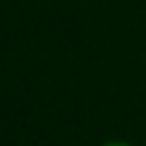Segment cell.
Instances as JSON below:
<instances>
[{
  "label": "cell",
  "instance_id": "obj_1",
  "mask_svg": "<svg viewBox=\"0 0 146 146\" xmlns=\"http://www.w3.org/2000/svg\"><path fill=\"white\" fill-rule=\"evenodd\" d=\"M105 146H129V144H122V141H115V144H105Z\"/></svg>",
  "mask_w": 146,
  "mask_h": 146
}]
</instances>
